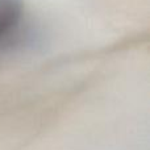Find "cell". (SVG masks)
Returning a JSON list of instances; mask_svg holds the SVG:
<instances>
[{"label": "cell", "instance_id": "6da1fadb", "mask_svg": "<svg viewBox=\"0 0 150 150\" xmlns=\"http://www.w3.org/2000/svg\"><path fill=\"white\" fill-rule=\"evenodd\" d=\"M24 0H0V52L21 41Z\"/></svg>", "mask_w": 150, "mask_h": 150}]
</instances>
